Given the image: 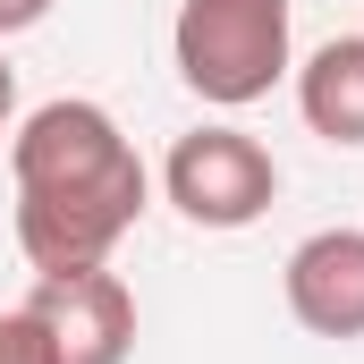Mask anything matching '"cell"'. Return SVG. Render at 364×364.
Returning <instances> with one entry per match:
<instances>
[{"mask_svg": "<svg viewBox=\"0 0 364 364\" xmlns=\"http://www.w3.org/2000/svg\"><path fill=\"white\" fill-rule=\"evenodd\" d=\"M9 170H17V246L26 263L51 272H102L110 246L144 220V161L119 136V119L102 102H43L26 110V127L9 136Z\"/></svg>", "mask_w": 364, "mask_h": 364, "instance_id": "obj_1", "label": "cell"}, {"mask_svg": "<svg viewBox=\"0 0 364 364\" xmlns=\"http://www.w3.org/2000/svg\"><path fill=\"white\" fill-rule=\"evenodd\" d=\"M170 60L186 93L246 110L288 77V0H178L170 17Z\"/></svg>", "mask_w": 364, "mask_h": 364, "instance_id": "obj_2", "label": "cell"}, {"mask_svg": "<svg viewBox=\"0 0 364 364\" xmlns=\"http://www.w3.org/2000/svg\"><path fill=\"white\" fill-rule=\"evenodd\" d=\"M161 195L178 203L195 229H246L263 220L279 195V161L246 136V127H195L161 161Z\"/></svg>", "mask_w": 364, "mask_h": 364, "instance_id": "obj_3", "label": "cell"}, {"mask_svg": "<svg viewBox=\"0 0 364 364\" xmlns=\"http://www.w3.org/2000/svg\"><path fill=\"white\" fill-rule=\"evenodd\" d=\"M26 314L43 322V339H51L60 364H127L136 356V296H127V279L110 272V263H102V272L34 279Z\"/></svg>", "mask_w": 364, "mask_h": 364, "instance_id": "obj_4", "label": "cell"}, {"mask_svg": "<svg viewBox=\"0 0 364 364\" xmlns=\"http://www.w3.org/2000/svg\"><path fill=\"white\" fill-rule=\"evenodd\" d=\"M288 314L314 339H364V229H314L288 255Z\"/></svg>", "mask_w": 364, "mask_h": 364, "instance_id": "obj_5", "label": "cell"}, {"mask_svg": "<svg viewBox=\"0 0 364 364\" xmlns=\"http://www.w3.org/2000/svg\"><path fill=\"white\" fill-rule=\"evenodd\" d=\"M296 110L322 144H364V34H331L296 68Z\"/></svg>", "mask_w": 364, "mask_h": 364, "instance_id": "obj_6", "label": "cell"}, {"mask_svg": "<svg viewBox=\"0 0 364 364\" xmlns=\"http://www.w3.org/2000/svg\"><path fill=\"white\" fill-rule=\"evenodd\" d=\"M0 364H60L51 356V339H43V322L17 305V314H0Z\"/></svg>", "mask_w": 364, "mask_h": 364, "instance_id": "obj_7", "label": "cell"}, {"mask_svg": "<svg viewBox=\"0 0 364 364\" xmlns=\"http://www.w3.org/2000/svg\"><path fill=\"white\" fill-rule=\"evenodd\" d=\"M43 17H51V0H0V43L26 34V26H43Z\"/></svg>", "mask_w": 364, "mask_h": 364, "instance_id": "obj_8", "label": "cell"}, {"mask_svg": "<svg viewBox=\"0 0 364 364\" xmlns=\"http://www.w3.org/2000/svg\"><path fill=\"white\" fill-rule=\"evenodd\" d=\"M9 119H17V68H9V51H0V136H9Z\"/></svg>", "mask_w": 364, "mask_h": 364, "instance_id": "obj_9", "label": "cell"}]
</instances>
